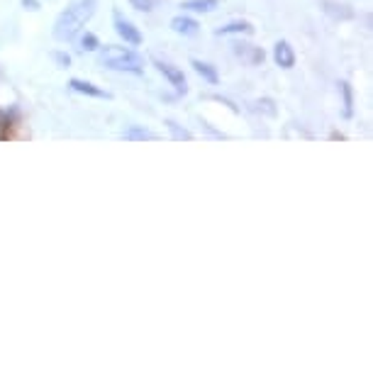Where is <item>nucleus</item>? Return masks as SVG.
<instances>
[{
  "mask_svg": "<svg viewBox=\"0 0 373 373\" xmlns=\"http://www.w3.org/2000/svg\"><path fill=\"white\" fill-rule=\"evenodd\" d=\"M98 0H71L69 8L56 17L54 22V39L59 42H73L86 27V22L95 15Z\"/></svg>",
  "mask_w": 373,
  "mask_h": 373,
  "instance_id": "f257e3e1",
  "label": "nucleus"
},
{
  "mask_svg": "<svg viewBox=\"0 0 373 373\" xmlns=\"http://www.w3.org/2000/svg\"><path fill=\"white\" fill-rule=\"evenodd\" d=\"M98 59L110 71H125L132 73V76H142L144 73V59L130 47H117V44L100 47Z\"/></svg>",
  "mask_w": 373,
  "mask_h": 373,
  "instance_id": "f03ea898",
  "label": "nucleus"
},
{
  "mask_svg": "<svg viewBox=\"0 0 373 373\" xmlns=\"http://www.w3.org/2000/svg\"><path fill=\"white\" fill-rule=\"evenodd\" d=\"M154 64H156V69H159V71L164 73L166 81H169L171 86L176 88V93H178V95H186L188 93L186 76H183V71L178 69V66L169 64V61H161V59H154Z\"/></svg>",
  "mask_w": 373,
  "mask_h": 373,
  "instance_id": "7ed1b4c3",
  "label": "nucleus"
},
{
  "mask_svg": "<svg viewBox=\"0 0 373 373\" xmlns=\"http://www.w3.org/2000/svg\"><path fill=\"white\" fill-rule=\"evenodd\" d=\"M112 25H115V32L125 39V44H132V47H139V44H142V32H139L127 17H122V12L112 15Z\"/></svg>",
  "mask_w": 373,
  "mask_h": 373,
  "instance_id": "20e7f679",
  "label": "nucleus"
},
{
  "mask_svg": "<svg viewBox=\"0 0 373 373\" xmlns=\"http://www.w3.org/2000/svg\"><path fill=\"white\" fill-rule=\"evenodd\" d=\"M274 61L280 66V69H293L296 66V51H293V47L285 39H280V42H276L274 47Z\"/></svg>",
  "mask_w": 373,
  "mask_h": 373,
  "instance_id": "39448f33",
  "label": "nucleus"
},
{
  "mask_svg": "<svg viewBox=\"0 0 373 373\" xmlns=\"http://www.w3.org/2000/svg\"><path fill=\"white\" fill-rule=\"evenodd\" d=\"M171 29H173L176 34H183V37H193V34L200 32V22L188 15H176L173 20H171Z\"/></svg>",
  "mask_w": 373,
  "mask_h": 373,
  "instance_id": "423d86ee",
  "label": "nucleus"
},
{
  "mask_svg": "<svg viewBox=\"0 0 373 373\" xmlns=\"http://www.w3.org/2000/svg\"><path fill=\"white\" fill-rule=\"evenodd\" d=\"M69 88L76 91V93H81V95H91V98H112L108 91L93 86L91 81H83V78H71V81H69Z\"/></svg>",
  "mask_w": 373,
  "mask_h": 373,
  "instance_id": "0eeeda50",
  "label": "nucleus"
},
{
  "mask_svg": "<svg viewBox=\"0 0 373 373\" xmlns=\"http://www.w3.org/2000/svg\"><path fill=\"white\" fill-rule=\"evenodd\" d=\"M215 34H217V37H227V34H254V27H252V22L247 20H234V22L222 25V27H217Z\"/></svg>",
  "mask_w": 373,
  "mask_h": 373,
  "instance_id": "6e6552de",
  "label": "nucleus"
},
{
  "mask_svg": "<svg viewBox=\"0 0 373 373\" xmlns=\"http://www.w3.org/2000/svg\"><path fill=\"white\" fill-rule=\"evenodd\" d=\"M122 139H127V142H156V134L154 132H149L147 127H139V125H132L127 127L125 132H122Z\"/></svg>",
  "mask_w": 373,
  "mask_h": 373,
  "instance_id": "1a4fd4ad",
  "label": "nucleus"
},
{
  "mask_svg": "<svg viewBox=\"0 0 373 373\" xmlns=\"http://www.w3.org/2000/svg\"><path fill=\"white\" fill-rule=\"evenodd\" d=\"M191 64H193V69H195L197 76H203L205 81L213 83V86H215V83H219V73H217V69H215L213 64H208V61H200V59H193Z\"/></svg>",
  "mask_w": 373,
  "mask_h": 373,
  "instance_id": "9d476101",
  "label": "nucleus"
},
{
  "mask_svg": "<svg viewBox=\"0 0 373 373\" xmlns=\"http://www.w3.org/2000/svg\"><path fill=\"white\" fill-rule=\"evenodd\" d=\"M219 0H183L181 8L183 10H191V12H213L217 10Z\"/></svg>",
  "mask_w": 373,
  "mask_h": 373,
  "instance_id": "9b49d317",
  "label": "nucleus"
},
{
  "mask_svg": "<svg viewBox=\"0 0 373 373\" xmlns=\"http://www.w3.org/2000/svg\"><path fill=\"white\" fill-rule=\"evenodd\" d=\"M234 47H237V49H234L237 56L247 59L252 66H256V64H261V61H263V51L256 49V47H249V44H241V47H239V44H234Z\"/></svg>",
  "mask_w": 373,
  "mask_h": 373,
  "instance_id": "f8f14e48",
  "label": "nucleus"
},
{
  "mask_svg": "<svg viewBox=\"0 0 373 373\" xmlns=\"http://www.w3.org/2000/svg\"><path fill=\"white\" fill-rule=\"evenodd\" d=\"M166 127H169V132H171V137L176 139V142H191L193 139V134L186 130V127H181L176 120H166Z\"/></svg>",
  "mask_w": 373,
  "mask_h": 373,
  "instance_id": "ddd939ff",
  "label": "nucleus"
},
{
  "mask_svg": "<svg viewBox=\"0 0 373 373\" xmlns=\"http://www.w3.org/2000/svg\"><path fill=\"white\" fill-rule=\"evenodd\" d=\"M339 91H341V98H344V117H351L354 115V93H351V86L346 81H341Z\"/></svg>",
  "mask_w": 373,
  "mask_h": 373,
  "instance_id": "4468645a",
  "label": "nucleus"
},
{
  "mask_svg": "<svg viewBox=\"0 0 373 373\" xmlns=\"http://www.w3.org/2000/svg\"><path fill=\"white\" fill-rule=\"evenodd\" d=\"M78 49L81 51H98L100 49V39L95 37L93 32H86V34H81V39H78Z\"/></svg>",
  "mask_w": 373,
  "mask_h": 373,
  "instance_id": "2eb2a0df",
  "label": "nucleus"
},
{
  "mask_svg": "<svg viewBox=\"0 0 373 373\" xmlns=\"http://www.w3.org/2000/svg\"><path fill=\"white\" fill-rule=\"evenodd\" d=\"M156 3H159V0H130V5L139 12H152L154 8H156Z\"/></svg>",
  "mask_w": 373,
  "mask_h": 373,
  "instance_id": "dca6fc26",
  "label": "nucleus"
},
{
  "mask_svg": "<svg viewBox=\"0 0 373 373\" xmlns=\"http://www.w3.org/2000/svg\"><path fill=\"white\" fill-rule=\"evenodd\" d=\"M51 56H54V61L61 66V69H69V66H71V56L66 54V51H54Z\"/></svg>",
  "mask_w": 373,
  "mask_h": 373,
  "instance_id": "f3484780",
  "label": "nucleus"
},
{
  "mask_svg": "<svg viewBox=\"0 0 373 373\" xmlns=\"http://www.w3.org/2000/svg\"><path fill=\"white\" fill-rule=\"evenodd\" d=\"M258 108H263L266 110V112H269V115H276V108H274V103H271V100H258Z\"/></svg>",
  "mask_w": 373,
  "mask_h": 373,
  "instance_id": "a211bd4d",
  "label": "nucleus"
},
{
  "mask_svg": "<svg viewBox=\"0 0 373 373\" xmlns=\"http://www.w3.org/2000/svg\"><path fill=\"white\" fill-rule=\"evenodd\" d=\"M22 5L27 8V10H39V8H42L39 5V0H22Z\"/></svg>",
  "mask_w": 373,
  "mask_h": 373,
  "instance_id": "6ab92c4d",
  "label": "nucleus"
}]
</instances>
